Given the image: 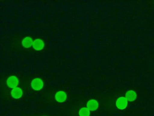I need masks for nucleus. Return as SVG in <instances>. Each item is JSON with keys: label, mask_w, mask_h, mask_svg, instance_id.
Instances as JSON below:
<instances>
[{"label": "nucleus", "mask_w": 154, "mask_h": 116, "mask_svg": "<svg viewBox=\"0 0 154 116\" xmlns=\"http://www.w3.org/2000/svg\"><path fill=\"white\" fill-rule=\"evenodd\" d=\"M137 93L133 90H129L125 94V98L128 101H134L137 98Z\"/></svg>", "instance_id": "6e6552de"}, {"label": "nucleus", "mask_w": 154, "mask_h": 116, "mask_svg": "<svg viewBox=\"0 0 154 116\" xmlns=\"http://www.w3.org/2000/svg\"><path fill=\"white\" fill-rule=\"evenodd\" d=\"M45 45V42L43 40L37 39L34 40L32 46L36 50L40 51L44 49Z\"/></svg>", "instance_id": "20e7f679"}, {"label": "nucleus", "mask_w": 154, "mask_h": 116, "mask_svg": "<svg viewBox=\"0 0 154 116\" xmlns=\"http://www.w3.org/2000/svg\"><path fill=\"white\" fill-rule=\"evenodd\" d=\"M11 95L14 98H20L23 95V91L22 89L19 87L14 88L11 90Z\"/></svg>", "instance_id": "0eeeda50"}, {"label": "nucleus", "mask_w": 154, "mask_h": 116, "mask_svg": "<svg viewBox=\"0 0 154 116\" xmlns=\"http://www.w3.org/2000/svg\"><path fill=\"white\" fill-rule=\"evenodd\" d=\"M67 98V94L63 91H59L55 94V99L59 102H64Z\"/></svg>", "instance_id": "39448f33"}, {"label": "nucleus", "mask_w": 154, "mask_h": 116, "mask_svg": "<svg viewBox=\"0 0 154 116\" xmlns=\"http://www.w3.org/2000/svg\"><path fill=\"white\" fill-rule=\"evenodd\" d=\"M31 86L32 89L35 91H40L44 87V82L41 79L35 78L32 81Z\"/></svg>", "instance_id": "f257e3e1"}, {"label": "nucleus", "mask_w": 154, "mask_h": 116, "mask_svg": "<svg viewBox=\"0 0 154 116\" xmlns=\"http://www.w3.org/2000/svg\"><path fill=\"white\" fill-rule=\"evenodd\" d=\"M19 83L18 78L16 76H10L7 80V84L10 88H17Z\"/></svg>", "instance_id": "f03ea898"}, {"label": "nucleus", "mask_w": 154, "mask_h": 116, "mask_svg": "<svg viewBox=\"0 0 154 116\" xmlns=\"http://www.w3.org/2000/svg\"><path fill=\"white\" fill-rule=\"evenodd\" d=\"M128 104V101L125 97H120L116 101V106L120 110H123L126 108Z\"/></svg>", "instance_id": "7ed1b4c3"}, {"label": "nucleus", "mask_w": 154, "mask_h": 116, "mask_svg": "<svg viewBox=\"0 0 154 116\" xmlns=\"http://www.w3.org/2000/svg\"><path fill=\"white\" fill-rule=\"evenodd\" d=\"M33 41L31 37L28 36L22 40V44L25 48H29L33 45Z\"/></svg>", "instance_id": "1a4fd4ad"}, {"label": "nucleus", "mask_w": 154, "mask_h": 116, "mask_svg": "<svg viewBox=\"0 0 154 116\" xmlns=\"http://www.w3.org/2000/svg\"><path fill=\"white\" fill-rule=\"evenodd\" d=\"M79 114L80 116H90L91 112L87 107H84L80 110Z\"/></svg>", "instance_id": "9d476101"}, {"label": "nucleus", "mask_w": 154, "mask_h": 116, "mask_svg": "<svg viewBox=\"0 0 154 116\" xmlns=\"http://www.w3.org/2000/svg\"><path fill=\"white\" fill-rule=\"evenodd\" d=\"M86 107L91 111H94L96 110L99 108V103L95 100H90L87 102Z\"/></svg>", "instance_id": "423d86ee"}]
</instances>
